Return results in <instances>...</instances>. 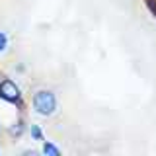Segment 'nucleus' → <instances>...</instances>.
<instances>
[{
	"label": "nucleus",
	"mask_w": 156,
	"mask_h": 156,
	"mask_svg": "<svg viewBox=\"0 0 156 156\" xmlns=\"http://www.w3.org/2000/svg\"><path fill=\"white\" fill-rule=\"evenodd\" d=\"M33 109L35 113L49 117L57 111V98L51 90H39L33 94Z\"/></svg>",
	"instance_id": "obj_1"
},
{
	"label": "nucleus",
	"mask_w": 156,
	"mask_h": 156,
	"mask_svg": "<svg viewBox=\"0 0 156 156\" xmlns=\"http://www.w3.org/2000/svg\"><path fill=\"white\" fill-rule=\"evenodd\" d=\"M0 98L6 100V101H10V104L20 105V104H22V90H20V86L14 80L4 78L2 84H0Z\"/></svg>",
	"instance_id": "obj_2"
},
{
	"label": "nucleus",
	"mask_w": 156,
	"mask_h": 156,
	"mask_svg": "<svg viewBox=\"0 0 156 156\" xmlns=\"http://www.w3.org/2000/svg\"><path fill=\"white\" fill-rule=\"evenodd\" d=\"M31 136L35 140H43V133H41V129H39L37 125H31Z\"/></svg>",
	"instance_id": "obj_6"
},
{
	"label": "nucleus",
	"mask_w": 156,
	"mask_h": 156,
	"mask_svg": "<svg viewBox=\"0 0 156 156\" xmlns=\"http://www.w3.org/2000/svg\"><path fill=\"white\" fill-rule=\"evenodd\" d=\"M41 152L47 154V156H61V150H58L55 144H51V143H45V144H43Z\"/></svg>",
	"instance_id": "obj_3"
},
{
	"label": "nucleus",
	"mask_w": 156,
	"mask_h": 156,
	"mask_svg": "<svg viewBox=\"0 0 156 156\" xmlns=\"http://www.w3.org/2000/svg\"><path fill=\"white\" fill-rule=\"evenodd\" d=\"M0 84H2V78H0Z\"/></svg>",
	"instance_id": "obj_7"
},
{
	"label": "nucleus",
	"mask_w": 156,
	"mask_h": 156,
	"mask_svg": "<svg viewBox=\"0 0 156 156\" xmlns=\"http://www.w3.org/2000/svg\"><path fill=\"white\" fill-rule=\"evenodd\" d=\"M6 51H8V35L0 31V55H4Z\"/></svg>",
	"instance_id": "obj_5"
},
{
	"label": "nucleus",
	"mask_w": 156,
	"mask_h": 156,
	"mask_svg": "<svg viewBox=\"0 0 156 156\" xmlns=\"http://www.w3.org/2000/svg\"><path fill=\"white\" fill-rule=\"evenodd\" d=\"M8 133L12 135V136H20V135L23 133V123H22V121H18V123H14V125H12V127L8 129Z\"/></svg>",
	"instance_id": "obj_4"
}]
</instances>
